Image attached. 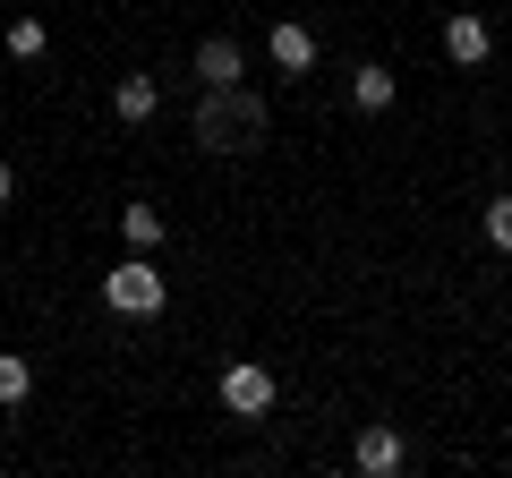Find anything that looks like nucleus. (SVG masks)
I'll return each instance as SVG.
<instances>
[{"label":"nucleus","instance_id":"nucleus-1","mask_svg":"<svg viewBox=\"0 0 512 478\" xmlns=\"http://www.w3.org/2000/svg\"><path fill=\"white\" fill-rule=\"evenodd\" d=\"M188 137H197L205 154L256 146V137H265V94H248V86H205V103L188 111Z\"/></svg>","mask_w":512,"mask_h":478},{"label":"nucleus","instance_id":"nucleus-2","mask_svg":"<svg viewBox=\"0 0 512 478\" xmlns=\"http://www.w3.org/2000/svg\"><path fill=\"white\" fill-rule=\"evenodd\" d=\"M163 299H171V282L154 274L146 248L120 257V265H111V282H103V308H111V316H163Z\"/></svg>","mask_w":512,"mask_h":478},{"label":"nucleus","instance_id":"nucleus-3","mask_svg":"<svg viewBox=\"0 0 512 478\" xmlns=\"http://www.w3.org/2000/svg\"><path fill=\"white\" fill-rule=\"evenodd\" d=\"M222 402H231L239 419H265V410H274V368H256V359L222 368Z\"/></svg>","mask_w":512,"mask_h":478},{"label":"nucleus","instance_id":"nucleus-4","mask_svg":"<svg viewBox=\"0 0 512 478\" xmlns=\"http://www.w3.org/2000/svg\"><path fill=\"white\" fill-rule=\"evenodd\" d=\"M487 52H495L487 18H478V9H453V18H444V60H453V69H487Z\"/></svg>","mask_w":512,"mask_h":478},{"label":"nucleus","instance_id":"nucleus-5","mask_svg":"<svg viewBox=\"0 0 512 478\" xmlns=\"http://www.w3.org/2000/svg\"><path fill=\"white\" fill-rule=\"evenodd\" d=\"M350 461H359L367 478H393V470L410 461V444L393 436V427H359V444H350Z\"/></svg>","mask_w":512,"mask_h":478},{"label":"nucleus","instance_id":"nucleus-6","mask_svg":"<svg viewBox=\"0 0 512 478\" xmlns=\"http://www.w3.org/2000/svg\"><path fill=\"white\" fill-rule=\"evenodd\" d=\"M239 77H248V52L231 35H205L197 43V86H239Z\"/></svg>","mask_w":512,"mask_h":478},{"label":"nucleus","instance_id":"nucleus-7","mask_svg":"<svg viewBox=\"0 0 512 478\" xmlns=\"http://www.w3.org/2000/svg\"><path fill=\"white\" fill-rule=\"evenodd\" d=\"M265 52H274V69H282V77H308V69H316V35H308V26H291V18L265 35Z\"/></svg>","mask_w":512,"mask_h":478},{"label":"nucleus","instance_id":"nucleus-8","mask_svg":"<svg viewBox=\"0 0 512 478\" xmlns=\"http://www.w3.org/2000/svg\"><path fill=\"white\" fill-rule=\"evenodd\" d=\"M111 111H120V129H146L154 111H163V86H154V77H120V86H111Z\"/></svg>","mask_w":512,"mask_h":478},{"label":"nucleus","instance_id":"nucleus-9","mask_svg":"<svg viewBox=\"0 0 512 478\" xmlns=\"http://www.w3.org/2000/svg\"><path fill=\"white\" fill-rule=\"evenodd\" d=\"M350 103H359V111H393V69H376V60L350 69Z\"/></svg>","mask_w":512,"mask_h":478},{"label":"nucleus","instance_id":"nucleus-10","mask_svg":"<svg viewBox=\"0 0 512 478\" xmlns=\"http://www.w3.org/2000/svg\"><path fill=\"white\" fill-rule=\"evenodd\" d=\"M26 393H35V368H26L18 350H0V410H18Z\"/></svg>","mask_w":512,"mask_h":478},{"label":"nucleus","instance_id":"nucleus-11","mask_svg":"<svg viewBox=\"0 0 512 478\" xmlns=\"http://www.w3.org/2000/svg\"><path fill=\"white\" fill-rule=\"evenodd\" d=\"M120 239H128V248H163V214H154V205H128V214H120Z\"/></svg>","mask_w":512,"mask_h":478},{"label":"nucleus","instance_id":"nucleus-12","mask_svg":"<svg viewBox=\"0 0 512 478\" xmlns=\"http://www.w3.org/2000/svg\"><path fill=\"white\" fill-rule=\"evenodd\" d=\"M43 43H52V35H43V18H18V26H9V52H18V60H43Z\"/></svg>","mask_w":512,"mask_h":478},{"label":"nucleus","instance_id":"nucleus-13","mask_svg":"<svg viewBox=\"0 0 512 478\" xmlns=\"http://www.w3.org/2000/svg\"><path fill=\"white\" fill-rule=\"evenodd\" d=\"M487 239L512 257V197H487Z\"/></svg>","mask_w":512,"mask_h":478},{"label":"nucleus","instance_id":"nucleus-14","mask_svg":"<svg viewBox=\"0 0 512 478\" xmlns=\"http://www.w3.org/2000/svg\"><path fill=\"white\" fill-rule=\"evenodd\" d=\"M9 197H18V171H9V163H0V205H9Z\"/></svg>","mask_w":512,"mask_h":478}]
</instances>
